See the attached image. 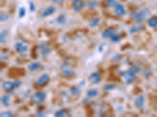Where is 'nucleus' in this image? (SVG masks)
I'll return each mask as SVG.
<instances>
[{
    "label": "nucleus",
    "instance_id": "1a4fd4ad",
    "mask_svg": "<svg viewBox=\"0 0 157 117\" xmlns=\"http://www.w3.org/2000/svg\"><path fill=\"white\" fill-rule=\"evenodd\" d=\"M145 104V98L143 95H140L134 101V106L137 109H142Z\"/></svg>",
    "mask_w": 157,
    "mask_h": 117
},
{
    "label": "nucleus",
    "instance_id": "c9c22d12",
    "mask_svg": "<svg viewBox=\"0 0 157 117\" xmlns=\"http://www.w3.org/2000/svg\"><path fill=\"white\" fill-rule=\"evenodd\" d=\"M51 1L52 3H55V4H57V5H58V4H60V3H64L65 0H51Z\"/></svg>",
    "mask_w": 157,
    "mask_h": 117
},
{
    "label": "nucleus",
    "instance_id": "7c9ffc66",
    "mask_svg": "<svg viewBox=\"0 0 157 117\" xmlns=\"http://www.w3.org/2000/svg\"><path fill=\"white\" fill-rule=\"evenodd\" d=\"M115 87H116L115 84H106V85L103 87V89L105 90V91H110V90L114 89Z\"/></svg>",
    "mask_w": 157,
    "mask_h": 117
},
{
    "label": "nucleus",
    "instance_id": "aec40b11",
    "mask_svg": "<svg viewBox=\"0 0 157 117\" xmlns=\"http://www.w3.org/2000/svg\"><path fill=\"white\" fill-rule=\"evenodd\" d=\"M110 40H111V42H113V43H116V42H119L121 40V37H120V35H119V34H113L111 36V38H110Z\"/></svg>",
    "mask_w": 157,
    "mask_h": 117
},
{
    "label": "nucleus",
    "instance_id": "f704fd0d",
    "mask_svg": "<svg viewBox=\"0 0 157 117\" xmlns=\"http://www.w3.org/2000/svg\"><path fill=\"white\" fill-rule=\"evenodd\" d=\"M29 9H30V10L31 12H33L35 9V4L32 2H30L29 3Z\"/></svg>",
    "mask_w": 157,
    "mask_h": 117
},
{
    "label": "nucleus",
    "instance_id": "b1692460",
    "mask_svg": "<svg viewBox=\"0 0 157 117\" xmlns=\"http://www.w3.org/2000/svg\"><path fill=\"white\" fill-rule=\"evenodd\" d=\"M67 114H68L67 111L64 110V109H61V110H58V111L55 112V116H57V117L65 116Z\"/></svg>",
    "mask_w": 157,
    "mask_h": 117
},
{
    "label": "nucleus",
    "instance_id": "a211bd4d",
    "mask_svg": "<svg viewBox=\"0 0 157 117\" xmlns=\"http://www.w3.org/2000/svg\"><path fill=\"white\" fill-rule=\"evenodd\" d=\"M100 20H101L99 17H94V18H93V19L90 21L89 25H90V27H91V28H95L96 26H97L99 24Z\"/></svg>",
    "mask_w": 157,
    "mask_h": 117
},
{
    "label": "nucleus",
    "instance_id": "dca6fc26",
    "mask_svg": "<svg viewBox=\"0 0 157 117\" xmlns=\"http://www.w3.org/2000/svg\"><path fill=\"white\" fill-rule=\"evenodd\" d=\"M86 6V3H85V2H83V1L82 3H80V4H78V5H74V6H72V8H73V9H74L75 11L79 13V12L82 11V9L84 8V6Z\"/></svg>",
    "mask_w": 157,
    "mask_h": 117
},
{
    "label": "nucleus",
    "instance_id": "e433bc0d",
    "mask_svg": "<svg viewBox=\"0 0 157 117\" xmlns=\"http://www.w3.org/2000/svg\"><path fill=\"white\" fill-rule=\"evenodd\" d=\"M83 2V0H72V6L74 5H78Z\"/></svg>",
    "mask_w": 157,
    "mask_h": 117
},
{
    "label": "nucleus",
    "instance_id": "5701e85b",
    "mask_svg": "<svg viewBox=\"0 0 157 117\" xmlns=\"http://www.w3.org/2000/svg\"><path fill=\"white\" fill-rule=\"evenodd\" d=\"M8 34V31H2V33H1V37H0V39H1V44H6V39H5V37H6Z\"/></svg>",
    "mask_w": 157,
    "mask_h": 117
},
{
    "label": "nucleus",
    "instance_id": "39448f33",
    "mask_svg": "<svg viewBox=\"0 0 157 117\" xmlns=\"http://www.w3.org/2000/svg\"><path fill=\"white\" fill-rule=\"evenodd\" d=\"M39 52L41 53V55L45 57V56H48L50 52H51V48L50 46L46 44V43H42L41 45H39Z\"/></svg>",
    "mask_w": 157,
    "mask_h": 117
},
{
    "label": "nucleus",
    "instance_id": "473e14b6",
    "mask_svg": "<svg viewBox=\"0 0 157 117\" xmlns=\"http://www.w3.org/2000/svg\"><path fill=\"white\" fill-rule=\"evenodd\" d=\"M20 85H21V81H20V80H16V81L14 82V88H18V87H20Z\"/></svg>",
    "mask_w": 157,
    "mask_h": 117
},
{
    "label": "nucleus",
    "instance_id": "72a5a7b5",
    "mask_svg": "<svg viewBox=\"0 0 157 117\" xmlns=\"http://www.w3.org/2000/svg\"><path fill=\"white\" fill-rule=\"evenodd\" d=\"M122 58V56L120 55V54H116V55H115L114 57L112 58V60L113 61H119L120 60V58Z\"/></svg>",
    "mask_w": 157,
    "mask_h": 117
},
{
    "label": "nucleus",
    "instance_id": "a878e982",
    "mask_svg": "<svg viewBox=\"0 0 157 117\" xmlns=\"http://www.w3.org/2000/svg\"><path fill=\"white\" fill-rule=\"evenodd\" d=\"M130 71L134 73V74H137V73H138L141 71V67H138V66H134V67H132L130 68Z\"/></svg>",
    "mask_w": 157,
    "mask_h": 117
},
{
    "label": "nucleus",
    "instance_id": "9b49d317",
    "mask_svg": "<svg viewBox=\"0 0 157 117\" xmlns=\"http://www.w3.org/2000/svg\"><path fill=\"white\" fill-rule=\"evenodd\" d=\"M55 10H56V8H55L54 6H49V7H47V8H46L43 10V13H42V17H48V16H50L53 13H54Z\"/></svg>",
    "mask_w": 157,
    "mask_h": 117
},
{
    "label": "nucleus",
    "instance_id": "ddd939ff",
    "mask_svg": "<svg viewBox=\"0 0 157 117\" xmlns=\"http://www.w3.org/2000/svg\"><path fill=\"white\" fill-rule=\"evenodd\" d=\"M1 102L4 106H9L10 105V97L7 95H3L1 98Z\"/></svg>",
    "mask_w": 157,
    "mask_h": 117
},
{
    "label": "nucleus",
    "instance_id": "2eb2a0df",
    "mask_svg": "<svg viewBox=\"0 0 157 117\" xmlns=\"http://www.w3.org/2000/svg\"><path fill=\"white\" fill-rule=\"evenodd\" d=\"M148 24L151 28L157 29V18L156 17H150L148 20Z\"/></svg>",
    "mask_w": 157,
    "mask_h": 117
},
{
    "label": "nucleus",
    "instance_id": "c85d7f7f",
    "mask_svg": "<svg viewBox=\"0 0 157 117\" xmlns=\"http://www.w3.org/2000/svg\"><path fill=\"white\" fill-rule=\"evenodd\" d=\"M71 92L72 95H78L80 94V87H72L71 89Z\"/></svg>",
    "mask_w": 157,
    "mask_h": 117
},
{
    "label": "nucleus",
    "instance_id": "20e7f679",
    "mask_svg": "<svg viewBox=\"0 0 157 117\" xmlns=\"http://www.w3.org/2000/svg\"><path fill=\"white\" fill-rule=\"evenodd\" d=\"M88 81L93 84H97L101 81V76L98 72L92 73L88 77Z\"/></svg>",
    "mask_w": 157,
    "mask_h": 117
},
{
    "label": "nucleus",
    "instance_id": "f257e3e1",
    "mask_svg": "<svg viewBox=\"0 0 157 117\" xmlns=\"http://www.w3.org/2000/svg\"><path fill=\"white\" fill-rule=\"evenodd\" d=\"M46 94L45 92L39 91L35 92L33 95H31L30 99L31 102L34 105H41L44 101L46 100Z\"/></svg>",
    "mask_w": 157,
    "mask_h": 117
},
{
    "label": "nucleus",
    "instance_id": "412c9836",
    "mask_svg": "<svg viewBox=\"0 0 157 117\" xmlns=\"http://www.w3.org/2000/svg\"><path fill=\"white\" fill-rule=\"evenodd\" d=\"M57 20V22L59 24H65L67 21V19H66V17L64 16V15H60V16H58L57 18L56 19Z\"/></svg>",
    "mask_w": 157,
    "mask_h": 117
},
{
    "label": "nucleus",
    "instance_id": "9d476101",
    "mask_svg": "<svg viewBox=\"0 0 157 117\" xmlns=\"http://www.w3.org/2000/svg\"><path fill=\"white\" fill-rule=\"evenodd\" d=\"M14 48L15 50L20 53H24L28 51V46L24 45L22 43H20V42H17V43L15 44Z\"/></svg>",
    "mask_w": 157,
    "mask_h": 117
},
{
    "label": "nucleus",
    "instance_id": "cd10ccee",
    "mask_svg": "<svg viewBox=\"0 0 157 117\" xmlns=\"http://www.w3.org/2000/svg\"><path fill=\"white\" fill-rule=\"evenodd\" d=\"M25 14H26L25 8H24V6L20 7V9H19V13H18L19 17H20V18H22V17H24V16H25Z\"/></svg>",
    "mask_w": 157,
    "mask_h": 117
},
{
    "label": "nucleus",
    "instance_id": "f03ea898",
    "mask_svg": "<svg viewBox=\"0 0 157 117\" xmlns=\"http://www.w3.org/2000/svg\"><path fill=\"white\" fill-rule=\"evenodd\" d=\"M151 14V12L149 9H143L141 10L138 12H136L133 15L134 19L137 21V22L140 23L142 22L143 20H145L146 19V17L149 16Z\"/></svg>",
    "mask_w": 157,
    "mask_h": 117
},
{
    "label": "nucleus",
    "instance_id": "6ab92c4d",
    "mask_svg": "<svg viewBox=\"0 0 157 117\" xmlns=\"http://www.w3.org/2000/svg\"><path fill=\"white\" fill-rule=\"evenodd\" d=\"M74 74V70H70V69H66V70H63L61 72V75L65 77H69Z\"/></svg>",
    "mask_w": 157,
    "mask_h": 117
},
{
    "label": "nucleus",
    "instance_id": "0eeeda50",
    "mask_svg": "<svg viewBox=\"0 0 157 117\" xmlns=\"http://www.w3.org/2000/svg\"><path fill=\"white\" fill-rule=\"evenodd\" d=\"M115 13L117 14L120 17H123L126 15V9L123 5L118 3L117 5L115 7Z\"/></svg>",
    "mask_w": 157,
    "mask_h": 117
},
{
    "label": "nucleus",
    "instance_id": "393cba45",
    "mask_svg": "<svg viewBox=\"0 0 157 117\" xmlns=\"http://www.w3.org/2000/svg\"><path fill=\"white\" fill-rule=\"evenodd\" d=\"M106 3L108 4V6L110 7H116V6L117 5L118 2L116 0H106Z\"/></svg>",
    "mask_w": 157,
    "mask_h": 117
},
{
    "label": "nucleus",
    "instance_id": "7ed1b4c3",
    "mask_svg": "<svg viewBox=\"0 0 157 117\" xmlns=\"http://www.w3.org/2000/svg\"><path fill=\"white\" fill-rule=\"evenodd\" d=\"M122 76H123V79H124V81H125L126 84H132V83L135 81V74L133 73L132 72H130V70H129V71H126V72H123Z\"/></svg>",
    "mask_w": 157,
    "mask_h": 117
},
{
    "label": "nucleus",
    "instance_id": "f3484780",
    "mask_svg": "<svg viewBox=\"0 0 157 117\" xmlns=\"http://www.w3.org/2000/svg\"><path fill=\"white\" fill-rule=\"evenodd\" d=\"M98 95V91L97 89H90L87 91V93H86V95H87V97L90 98H94L97 96Z\"/></svg>",
    "mask_w": 157,
    "mask_h": 117
},
{
    "label": "nucleus",
    "instance_id": "c756f323",
    "mask_svg": "<svg viewBox=\"0 0 157 117\" xmlns=\"http://www.w3.org/2000/svg\"><path fill=\"white\" fill-rule=\"evenodd\" d=\"M0 20L2 22H4V21H6L7 20L9 19V15L6 13H1V15H0Z\"/></svg>",
    "mask_w": 157,
    "mask_h": 117
},
{
    "label": "nucleus",
    "instance_id": "6e6552de",
    "mask_svg": "<svg viewBox=\"0 0 157 117\" xmlns=\"http://www.w3.org/2000/svg\"><path fill=\"white\" fill-rule=\"evenodd\" d=\"M2 87H3V89L6 92H10L12 91L14 89V82H12V81H5L4 83L2 85Z\"/></svg>",
    "mask_w": 157,
    "mask_h": 117
},
{
    "label": "nucleus",
    "instance_id": "4468645a",
    "mask_svg": "<svg viewBox=\"0 0 157 117\" xmlns=\"http://www.w3.org/2000/svg\"><path fill=\"white\" fill-rule=\"evenodd\" d=\"M41 67H42V65L40 64L39 63L34 62V63H31V64L29 65V69L30 71H35V70L41 68Z\"/></svg>",
    "mask_w": 157,
    "mask_h": 117
},
{
    "label": "nucleus",
    "instance_id": "2f4dec72",
    "mask_svg": "<svg viewBox=\"0 0 157 117\" xmlns=\"http://www.w3.org/2000/svg\"><path fill=\"white\" fill-rule=\"evenodd\" d=\"M139 31H140V28H138V27H133V28L130 29V33L131 34H136Z\"/></svg>",
    "mask_w": 157,
    "mask_h": 117
},
{
    "label": "nucleus",
    "instance_id": "423d86ee",
    "mask_svg": "<svg viewBox=\"0 0 157 117\" xmlns=\"http://www.w3.org/2000/svg\"><path fill=\"white\" fill-rule=\"evenodd\" d=\"M50 80V77H49L48 74L46 73H43V75H41L39 77L37 81V85L39 87H43L44 86L45 84L47 83Z\"/></svg>",
    "mask_w": 157,
    "mask_h": 117
},
{
    "label": "nucleus",
    "instance_id": "4be33fe9",
    "mask_svg": "<svg viewBox=\"0 0 157 117\" xmlns=\"http://www.w3.org/2000/svg\"><path fill=\"white\" fill-rule=\"evenodd\" d=\"M87 6H88V8L90 9H94L98 6V3H97L96 0H91V1H90L87 4Z\"/></svg>",
    "mask_w": 157,
    "mask_h": 117
},
{
    "label": "nucleus",
    "instance_id": "bb28decb",
    "mask_svg": "<svg viewBox=\"0 0 157 117\" xmlns=\"http://www.w3.org/2000/svg\"><path fill=\"white\" fill-rule=\"evenodd\" d=\"M0 116H1V117H13L14 116V113L10 111H5L1 112Z\"/></svg>",
    "mask_w": 157,
    "mask_h": 117
},
{
    "label": "nucleus",
    "instance_id": "f8f14e48",
    "mask_svg": "<svg viewBox=\"0 0 157 117\" xmlns=\"http://www.w3.org/2000/svg\"><path fill=\"white\" fill-rule=\"evenodd\" d=\"M115 33H116V31H115L114 29L108 28V29H105V31H103L101 35H102L103 38H110L111 35Z\"/></svg>",
    "mask_w": 157,
    "mask_h": 117
}]
</instances>
